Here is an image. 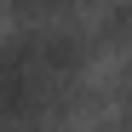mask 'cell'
<instances>
[{
  "instance_id": "obj_1",
  "label": "cell",
  "mask_w": 132,
  "mask_h": 132,
  "mask_svg": "<svg viewBox=\"0 0 132 132\" xmlns=\"http://www.w3.org/2000/svg\"><path fill=\"white\" fill-rule=\"evenodd\" d=\"M86 69V46L69 29L12 35L0 52V126H40L69 103Z\"/></svg>"
},
{
  "instance_id": "obj_2",
  "label": "cell",
  "mask_w": 132,
  "mask_h": 132,
  "mask_svg": "<svg viewBox=\"0 0 132 132\" xmlns=\"http://www.w3.org/2000/svg\"><path fill=\"white\" fill-rule=\"evenodd\" d=\"M75 0H12V12H23V17H46V12H69Z\"/></svg>"
},
{
  "instance_id": "obj_3",
  "label": "cell",
  "mask_w": 132,
  "mask_h": 132,
  "mask_svg": "<svg viewBox=\"0 0 132 132\" xmlns=\"http://www.w3.org/2000/svg\"><path fill=\"white\" fill-rule=\"evenodd\" d=\"M126 115H132V80H126Z\"/></svg>"
}]
</instances>
